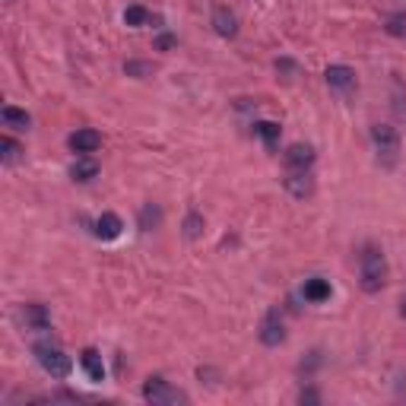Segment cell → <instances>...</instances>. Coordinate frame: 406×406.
Instances as JSON below:
<instances>
[{"instance_id":"10","label":"cell","mask_w":406,"mask_h":406,"mask_svg":"<svg viewBox=\"0 0 406 406\" xmlns=\"http://www.w3.org/2000/svg\"><path fill=\"white\" fill-rule=\"evenodd\" d=\"M121 228H124L121 216H114V213H102L99 219H95L92 232H95V238H102V241H114V238L121 235Z\"/></svg>"},{"instance_id":"22","label":"cell","mask_w":406,"mask_h":406,"mask_svg":"<svg viewBox=\"0 0 406 406\" xmlns=\"http://www.w3.org/2000/svg\"><path fill=\"white\" fill-rule=\"evenodd\" d=\"M387 32H390V35H406V13H393L390 19H387Z\"/></svg>"},{"instance_id":"24","label":"cell","mask_w":406,"mask_h":406,"mask_svg":"<svg viewBox=\"0 0 406 406\" xmlns=\"http://www.w3.org/2000/svg\"><path fill=\"white\" fill-rule=\"evenodd\" d=\"M298 400H302V403H317L321 397H317V390H302V393H298Z\"/></svg>"},{"instance_id":"21","label":"cell","mask_w":406,"mask_h":406,"mask_svg":"<svg viewBox=\"0 0 406 406\" xmlns=\"http://www.w3.org/2000/svg\"><path fill=\"white\" fill-rule=\"evenodd\" d=\"M124 23L127 25H143V23H149V13H146L143 6H127V10H124Z\"/></svg>"},{"instance_id":"3","label":"cell","mask_w":406,"mask_h":406,"mask_svg":"<svg viewBox=\"0 0 406 406\" xmlns=\"http://www.w3.org/2000/svg\"><path fill=\"white\" fill-rule=\"evenodd\" d=\"M371 143L378 149V159L384 165H393L400 156V133L390 124H374L371 127Z\"/></svg>"},{"instance_id":"14","label":"cell","mask_w":406,"mask_h":406,"mask_svg":"<svg viewBox=\"0 0 406 406\" xmlns=\"http://www.w3.org/2000/svg\"><path fill=\"white\" fill-rule=\"evenodd\" d=\"M95 175H99V165H95V159H89V156L76 159V162L70 165V178H73V181H92Z\"/></svg>"},{"instance_id":"19","label":"cell","mask_w":406,"mask_h":406,"mask_svg":"<svg viewBox=\"0 0 406 406\" xmlns=\"http://www.w3.org/2000/svg\"><path fill=\"white\" fill-rule=\"evenodd\" d=\"M203 235V216L200 213H187V219H184V238L194 241Z\"/></svg>"},{"instance_id":"20","label":"cell","mask_w":406,"mask_h":406,"mask_svg":"<svg viewBox=\"0 0 406 406\" xmlns=\"http://www.w3.org/2000/svg\"><path fill=\"white\" fill-rule=\"evenodd\" d=\"M19 152H23V146L16 143V140H10V137H4L0 140V156H4V162L6 165H13L19 159Z\"/></svg>"},{"instance_id":"18","label":"cell","mask_w":406,"mask_h":406,"mask_svg":"<svg viewBox=\"0 0 406 406\" xmlns=\"http://www.w3.org/2000/svg\"><path fill=\"white\" fill-rule=\"evenodd\" d=\"M159 222H162V209L152 207V203H146V207L140 209V228H143V232H152Z\"/></svg>"},{"instance_id":"6","label":"cell","mask_w":406,"mask_h":406,"mask_svg":"<svg viewBox=\"0 0 406 406\" xmlns=\"http://www.w3.org/2000/svg\"><path fill=\"white\" fill-rule=\"evenodd\" d=\"M285 190H289L295 200H304V197L314 194V178L308 175V168H289V178H285Z\"/></svg>"},{"instance_id":"26","label":"cell","mask_w":406,"mask_h":406,"mask_svg":"<svg viewBox=\"0 0 406 406\" xmlns=\"http://www.w3.org/2000/svg\"><path fill=\"white\" fill-rule=\"evenodd\" d=\"M400 314L406 317V298H403V302H400Z\"/></svg>"},{"instance_id":"17","label":"cell","mask_w":406,"mask_h":406,"mask_svg":"<svg viewBox=\"0 0 406 406\" xmlns=\"http://www.w3.org/2000/svg\"><path fill=\"white\" fill-rule=\"evenodd\" d=\"M0 114H4V124H6V127H16V130H29V124H32V118L23 111V108L6 105Z\"/></svg>"},{"instance_id":"9","label":"cell","mask_w":406,"mask_h":406,"mask_svg":"<svg viewBox=\"0 0 406 406\" xmlns=\"http://www.w3.org/2000/svg\"><path fill=\"white\" fill-rule=\"evenodd\" d=\"M102 146V133L99 130H76L70 133V149L73 152H82V156H89V152H95Z\"/></svg>"},{"instance_id":"16","label":"cell","mask_w":406,"mask_h":406,"mask_svg":"<svg viewBox=\"0 0 406 406\" xmlns=\"http://www.w3.org/2000/svg\"><path fill=\"white\" fill-rule=\"evenodd\" d=\"M254 133H257V137L266 143V149H276V143H279V124H273V121H257V124H254Z\"/></svg>"},{"instance_id":"12","label":"cell","mask_w":406,"mask_h":406,"mask_svg":"<svg viewBox=\"0 0 406 406\" xmlns=\"http://www.w3.org/2000/svg\"><path fill=\"white\" fill-rule=\"evenodd\" d=\"M23 317H25V324H29L32 330H48L51 327V314H48L44 304H25Z\"/></svg>"},{"instance_id":"8","label":"cell","mask_w":406,"mask_h":406,"mask_svg":"<svg viewBox=\"0 0 406 406\" xmlns=\"http://www.w3.org/2000/svg\"><path fill=\"white\" fill-rule=\"evenodd\" d=\"M213 29H216V35H222V38L238 35V19H235V13L228 10V6H216L213 10Z\"/></svg>"},{"instance_id":"5","label":"cell","mask_w":406,"mask_h":406,"mask_svg":"<svg viewBox=\"0 0 406 406\" xmlns=\"http://www.w3.org/2000/svg\"><path fill=\"white\" fill-rule=\"evenodd\" d=\"M283 340H285V324H283V317H279V311L270 308L264 324H260V343H264V346H279Z\"/></svg>"},{"instance_id":"13","label":"cell","mask_w":406,"mask_h":406,"mask_svg":"<svg viewBox=\"0 0 406 406\" xmlns=\"http://www.w3.org/2000/svg\"><path fill=\"white\" fill-rule=\"evenodd\" d=\"M80 362H82V368H86L89 381H105V365H102V355L95 352V349H82Z\"/></svg>"},{"instance_id":"25","label":"cell","mask_w":406,"mask_h":406,"mask_svg":"<svg viewBox=\"0 0 406 406\" xmlns=\"http://www.w3.org/2000/svg\"><path fill=\"white\" fill-rule=\"evenodd\" d=\"M171 44H175V38H171V35H162V38L156 42V48H159V51H168Z\"/></svg>"},{"instance_id":"7","label":"cell","mask_w":406,"mask_h":406,"mask_svg":"<svg viewBox=\"0 0 406 406\" xmlns=\"http://www.w3.org/2000/svg\"><path fill=\"white\" fill-rule=\"evenodd\" d=\"M324 80H327V86L336 89V92H349V89L355 86V70L346 67V63H330Z\"/></svg>"},{"instance_id":"23","label":"cell","mask_w":406,"mask_h":406,"mask_svg":"<svg viewBox=\"0 0 406 406\" xmlns=\"http://www.w3.org/2000/svg\"><path fill=\"white\" fill-rule=\"evenodd\" d=\"M127 76H137V80H143V76H149L152 73V63H143V61H130L127 63Z\"/></svg>"},{"instance_id":"1","label":"cell","mask_w":406,"mask_h":406,"mask_svg":"<svg viewBox=\"0 0 406 406\" xmlns=\"http://www.w3.org/2000/svg\"><path fill=\"white\" fill-rule=\"evenodd\" d=\"M359 276H362V289L368 292V295H374V292L384 289L387 283V260L384 254H381V247L368 245L365 251H362V264H359Z\"/></svg>"},{"instance_id":"11","label":"cell","mask_w":406,"mask_h":406,"mask_svg":"<svg viewBox=\"0 0 406 406\" xmlns=\"http://www.w3.org/2000/svg\"><path fill=\"white\" fill-rule=\"evenodd\" d=\"M283 162L289 165V168H308V165L314 162V149L304 146V143H295V146H289V149L283 152Z\"/></svg>"},{"instance_id":"15","label":"cell","mask_w":406,"mask_h":406,"mask_svg":"<svg viewBox=\"0 0 406 406\" xmlns=\"http://www.w3.org/2000/svg\"><path fill=\"white\" fill-rule=\"evenodd\" d=\"M304 298H308V302H327L330 298V283L327 279H321V276H314V279H308V283H304Z\"/></svg>"},{"instance_id":"2","label":"cell","mask_w":406,"mask_h":406,"mask_svg":"<svg viewBox=\"0 0 406 406\" xmlns=\"http://www.w3.org/2000/svg\"><path fill=\"white\" fill-rule=\"evenodd\" d=\"M32 352H35L38 365H42L51 378H67V374L73 371V362H70V355L63 352L61 346H54V343H35V346H32Z\"/></svg>"},{"instance_id":"4","label":"cell","mask_w":406,"mask_h":406,"mask_svg":"<svg viewBox=\"0 0 406 406\" xmlns=\"http://www.w3.org/2000/svg\"><path fill=\"white\" fill-rule=\"evenodd\" d=\"M143 400L152 406H175V403H184V393L178 387H171L165 378H149L143 384Z\"/></svg>"}]
</instances>
